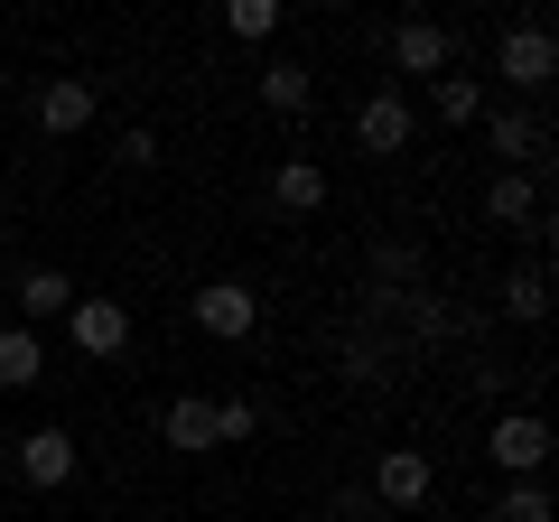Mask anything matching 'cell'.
<instances>
[{"label":"cell","instance_id":"obj_1","mask_svg":"<svg viewBox=\"0 0 559 522\" xmlns=\"http://www.w3.org/2000/svg\"><path fill=\"white\" fill-rule=\"evenodd\" d=\"M550 66H559V47H550V28H540V20H513V28L495 38V75L522 84V94H540V84H550Z\"/></svg>","mask_w":559,"mask_h":522},{"label":"cell","instance_id":"obj_12","mask_svg":"<svg viewBox=\"0 0 559 522\" xmlns=\"http://www.w3.org/2000/svg\"><path fill=\"white\" fill-rule=\"evenodd\" d=\"M159 439L178 448V458H205V448H215V402H168L159 411Z\"/></svg>","mask_w":559,"mask_h":522},{"label":"cell","instance_id":"obj_20","mask_svg":"<svg viewBox=\"0 0 559 522\" xmlns=\"http://www.w3.org/2000/svg\"><path fill=\"white\" fill-rule=\"evenodd\" d=\"M252 429H261V411H252V402H215V448H242Z\"/></svg>","mask_w":559,"mask_h":522},{"label":"cell","instance_id":"obj_10","mask_svg":"<svg viewBox=\"0 0 559 522\" xmlns=\"http://www.w3.org/2000/svg\"><path fill=\"white\" fill-rule=\"evenodd\" d=\"M392 66L401 75H448V28L439 20H401L392 28Z\"/></svg>","mask_w":559,"mask_h":522},{"label":"cell","instance_id":"obj_13","mask_svg":"<svg viewBox=\"0 0 559 522\" xmlns=\"http://www.w3.org/2000/svg\"><path fill=\"white\" fill-rule=\"evenodd\" d=\"M28 382H47V345L28 327H0V392H28Z\"/></svg>","mask_w":559,"mask_h":522},{"label":"cell","instance_id":"obj_7","mask_svg":"<svg viewBox=\"0 0 559 522\" xmlns=\"http://www.w3.org/2000/svg\"><path fill=\"white\" fill-rule=\"evenodd\" d=\"M84 121H94V84H84V75L38 84V131H47V141H75Z\"/></svg>","mask_w":559,"mask_h":522},{"label":"cell","instance_id":"obj_11","mask_svg":"<svg viewBox=\"0 0 559 522\" xmlns=\"http://www.w3.org/2000/svg\"><path fill=\"white\" fill-rule=\"evenodd\" d=\"M485 215H495V224H513V234H540V187L522 178V168H503V178L485 187Z\"/></svg>","mask_w":559,"mask_h":522},{"label":"cell","instance_id":"obj_9","mask_svg":"<svg viewBox=\"0 0 559 522\" xmlns=\"http://www.w3.org/2000/svg\"><path fill=\"white\" fill-rule=\"evenodd\" d=\"M10 299H20V327L38 336V327H47V318H66V308H75L84 289L66 281V271H20V289H10Z\"/></svg>","mask_w":559,"mask_h":522},{"label":"cell","instance_id":"obj_4","mask_svg":"<svg viewBox=\"0 0 559 522\" xmlns=\"http://www.w3.org/2000/svg\"><path fill=\"white\" fill-rule=\"evenodd\" d=\"M197 327H205L215 345H242V336L261 327V299H252L242 281H205V289H197Z\"/></svg>","mask_w":559,"mask_h":522},{"label":"cell","instance_id":"obj_5","mask_svg":"<svg viewBox=\"0 0 559 522\" xmlns=\"http://www.w3.org/2000/svg\"><path fill=\"white\" fill-rule=\"evenodd\" d=\"M429 485H439V476H429V448H382V458H373V495L392 503V513H419Z\"/></svg>","mask_w":559,"mask_h":522},{"label":"cell","instance_id":"obj_18","mask_svg":"<svg viewBox=\"0 0 559 522\" xmlns=\"http://www.w3.org/2000/svg\"><path fill=\"white\" fill-rule=\"evenodd\" d=\"M503 318L540 327V318H550V281H540V271H513V281H503Z\"/></svg>","mask_w":559,"mask_h":522},{"label":"cell","instance_id":"obj_6","mask_svg":"<svg viewBox=\"0 0 559 522\" xmlns=\"http://www.w3.org/2000/svg\"><path fill=\"white\" fill-rule=\"evenodd\" d=\"M355 141L373 150V159H392V150H411V103L382 84V94H364L355 103Z\"/></svg>","mask_w":559,"mask_h":522},{"label":"cell","instance_id":"obj_21","mask_svg":"<svg viewBox=\"0 0 559 522\" xmlns=\"http://www.w3.org/2000/svg\"><path fill=\"white\" fill-rule=\"evenodd\" d=\"M224 28H234V38H271L280 10H271V0H234V10H224Z\"/></svg>","mask_w":559,"mask_h":522},{"label":"cell","instance_id":"obj_14","mask_svg":"<svg viewBox=\"0 0 559 522\" xmlns=\"http://www.w3.org/2000/svg\"><path fill=\"white\" fill-rule=\"evenodd\" d=\"M271 197L289 205V215H318V205H326V168L318 159H280L271 168Z\"/></svg>","mask_w":559,"mask_h":522},{"label":"cell","instance_id":"obj_8","mask_svg":"<svg viewBox=\"0 0 559 522\" xmlns=\"http://www.w3.org/2000/svg\"><path fill=\"white\" fill-rule=\"evenodd\" d=\"M66 476H75V439H66V429H28V439H20V485L57 495Z\"/></svg>","mask_w":559,"mask_h":522},{"label":"cell","instance_id":"obj_2","mask_svg":"<svg viewBox=\"0 0 559 522\" xmlns=\"http://www.w3.org/2000/svg\"><path fill=\"white\" fill-rule=\"evenodd\" d=\"M485 458H495L503 476H540V458H550V420H540V411H503V420L485 429Z\"/></svg>","mask_w":559,"mask_h":522},{"label":"cell","instance_id":"obj_16","mask_svg":"<svg viewBox=\"0 0 559 522\" xmlns=\"http://www.w3.org/2000/svg\"><path fill=\"white\" fill-rule=\"evenodd\" d=\"M540 112H495V150H503V168H522V159H540Z\"/></svg>","mask_w":559,"mask_h":522},{"label":"cell","instance_id":"obj_19","mask_svg":"<svg viewBox=\"0 0 559 522\" xmlns=\"http://www.w3.org/2000/svg\"><path fill=\"white\" fill-rule=\"evenodd\" d=\"M495 522H550V495H540L532 476H513V485H503V503H495Z\"/></svg>","mask_w":559,"mask_h":522},{"label":"cell","instance_id":"obj_22","mask_svg":"<svg viewBox=\"0 0 559 522\" xmlns=\"http://www.w3.org/2000/svg\"><path fill=\"white\" fill-rule=\"evenodd\" d=\"M318 522H355V513H318Z\"/></svg>","mask_w":559,"mask_h":522},{"label":"cell","instance_id":"obj_17","mask_svg":"<svg viewBox=\"0 0 559 522\" xmlns=\"http://www.w3.org/2000/svg\"><path fill=\"white\" fill-rule=\"evenodd\" d=\"M429 103H439V121H457V131H466V121H485V84L476 75H439V84H429Z\"/></svg>","mask_w":559,"mask_h":522},{"label":"cell","instance_id":"obj_15","mask_svg":"<svg viewBox=\"0 0 559 522\" xmlns=\"http://www.w3.org/2000/svg\"><path fill=\"white\" fill-rule=\"evenodd\" d=\"M261 103H271L280 121H289V112H308V66H289V57H271V66H261Z\"/></svg>","mask_w":559,"mask_h":522},{"label":"cell","instance_id":"obj_3","mask_svg":"<svg viewBox=\"0 0 559 522\" xmlns=\"http://www.w3.org/2000/svg\"><path fill=\"white\" fill-rule=\"evenodd\" d=\"M66 336H75V355L112 364L121 345H131V308H121V299H75V308H66Z\"/></svg>","mask_w":559,"mask_h":522}]
</instances>
